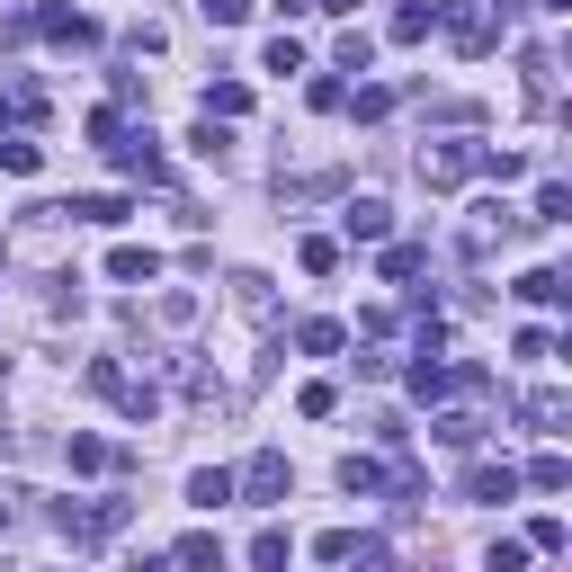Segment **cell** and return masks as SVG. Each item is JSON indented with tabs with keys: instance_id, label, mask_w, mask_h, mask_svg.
Segmentation results:
<instances>
[{
	"instance_id": "cell-22",
	"label": "cell",
	"mask_w": 572,
	"mask_h": 572,
	"mask_svg": "<svg viewBox=\"0 0 572 572\" xmlns=\"http://www.w3.org/2000/svg\"><path fill=\"white\" fill-rule=\"evenodd\" d=\"M63 215H81V224H125V197H81V206H63Z\"/></svg>"
},
{
	"instance_id": "cell-13",
	"label": "cell",
	"mask_w": 572,
	"mask_h": 572,
	"mask_svg": "<svg viewBox=\"0 0 572 572\" xmlns=\"http://www.w3.org/2000/svg\"><path fill=\"white\" fill-rule=\"evenodd\" d=\"M385 224H394L385 197H358V206H349V242H385Z\"/></svg>"
},
{
	"instance_id": "cell-19",
	"label": "cell",
	"mask_w": 572,
	"mask_h": 572,
	"mask_svg": "<svg viewBox=\"0 0 572 572\" xmlns=\"http://www.w3.org/2000/svg\"><path fill=\"white\" fill-rule=\"evenodd\" d=\"M206 117H251V90L242 81H206Z\"/></svg>"
},
{
	"instance_id": "cell-30",
	"label": "cell",
	"mask_w": 572,
	"mask_h": 572,
	"mask_svg": "<svg viewBox=\"0 0 572 572\" xmlns=\"http://www.w3.org/2000/svg\"><path fill=\"white\" fill-rule=\"evenodd\" d=\"M349 563H358V572H394V546H376V537H358V546H349Z\"/></svg>"
},
{
	"instance_id": "cell-4",
	"label": "cell",
	"mask_w": 572,
	"mask_h": 572,
	"mask_svg": "<svg viewBox=\"0 0 572 572\" xmlns=\"http://www.w3.org/2000/svg\"><path fill=\"white\" fill-rule=\"evenodd\" d=\"M286 483H296V474H286V457H277V448H260V457L242 465V483H233V492H251L260 510H268V501H286Z\"/></svg>"
},
{
	"instance_id": "cell-27",
	"label": "cell",
	"mask_w": 572,
	"mask_h": 572,
	"mask_svg": "<svg viewBox=\"0 0 572 572\" xmlns=\"http://www.w3.org/2000/svg\"><path fill=\"white\" fill-rule=\"evenodd\" d=\"M528 554H563V519H554V510L528 519Z\"/></svg>"
},
{
	"instance_id": "cell-9",
	"label": "cell",
	"mask_w": 572,
	"mask_h": 572,
	"mask_svg": "<svg viewBox=\"0 0 572 572\" xmlns=\"http://www.w3.org/2000/svg\"><path fill=\"white\" fill-rule=\"evenodd\" d=\"M429 28H439V0H403L394 10V45H420Z\"/></svg>"
},
{
	"instance_id": "cell-25",
	"label": "cell",
	"mask_w": 572,
	"mask_h": 572,
	"mask_svg": "<svg viewBox=\"0 0 572 572\" xmlns=\"http://www.w3.org/2000/svg\"><path fill=\"white\" fill-rule=\"evenodd\" d=\"M420 268H429L420 242H394V251H385V277H420Z\"/></svg>"
},
{
	"instance_id": "cell-28",
	"label": "cell",
	"mask_w": 572,
	"mask_h": 572,
	"mask_svg": "<svg viewBox=\"0 0 572 572\" xmlns=\"http://www.w3.org/2000/svg\"><path fill=\"white\" fill-rule=\"evenodd\" d=\"M331 63H340V72H367V63H376V45H367V36H358V28H349V36H340V54H331Z\"/></svg>"
},
{
	"instance_id": "cell-21",
	"label": "cell",
	"mask_w": 572,
	"mask_h": 572,
	"mask_svg": "<svg viewBox=\"0 0 572 572\" xmlns=\"http://www.w3.org/2000/svg\"><path fill=\"white\" fill-rule=\"evenodd\" d=\"M519 296H528V305H563V296H572V286H563L554 268H528V277H519Z\"/></svg>"
},
{
	"instance_id": "cell-8",
	"label": "cell",
	"mask_w": 572,
	"mask_h": 572,
	"mask_svg": "<svg viewBox=\"0 0 572 572\" xmlns=\"http://www.w3.org/2000/svg\"><path fill=\"white\" fill-rule=\"evenodd\" d=\"M188 501H197V510H224V501H233V474H224V465H197V474H188Z\"/></svg>"
},
{
	"instance_id": "cell-11",
	"label": "cell",
	"mask_w": 572,
	"mask_h": 572,
	"mask_svg": "<svg viewBox=\"0 0 572 572\" xmlns=\"http://www.w3.org/2000/svg\"><path fill=\"white\" fill-rule=\"evenodd\" d=\"M340 492L376 501V492H385V465H376V457H340Z\"/></svg>"
},
{
	"instance_id": "cell-26",
	"label": "cell",
	"mask_w": 572,
	"mask_h": 572,
	"mask_svg": "<svg viewBox=\"0 0 572 572\" xmlns=\"http://www.w3.org/2000/svg\"><path fill=\"white\" fill-rule=\"evenodd\" d=\"M340 340H349V331H340V322H305V331H296V349H314V358H331V349H340Z\"/></svg>"
},
{
	"instance_id": "cell-12",
	"label": "cell",
	"mask_w": 572,
	"mask_h": 572,
	"mask_svg": "<svg viewBox=\"0 0 572 572\" xmlns=\"http://www.w3.org/2000/svg\"><path fill=\"white\" fill-rule=\"evenodd\" d=\"M170 563H179V572H224V546L197 528V537H179V554H170Z\"/></svg>"
},
{
	"instance_id": "cell-3",
	"label": "cell",
	"mask_w": 572,
	"mask_h": 572,
	"mask_svg": "<svg viewBox=\"0 0 572 572\" xmlns=\"http://www.w3.org/2000/svg\"><path fill=\"white\" fill-rule=\"evenodd\" d=\"M420 179H429V188H465V179H474V143H429V153H420Z\"/></svg>"
},
{
	"instance_id": "cell-23",
	"label": "cell",
	"mask_w": 572,
	"mask_h": 572,
	"mask_svg": "<svg viewBox=\"0 0 572 572\" xmlns=\"http://www.w3.org/2000/svg\"><path fill=\"white\" fill-rule=\"evenodd\" d=\"M260 72H305V45H296V36H268V54H260Z\"/></svg>"
},
{
	"instance_id": "cell-34",
	"label": "cell",
	"mask_w": 572,
	"mask_h": 572,
	"mask_svg": "<svg viewBox=\"0 0 572 572\" xmlns=\"http://www.w3.org/2000/svg\"><path fill=\"white\" fill-rule=\"evenodd\" d=\"M206 19H215V28H242V19H251V0H206Z\"/></svg>"
},
{
	"instance_id": "cell-20",
	"label": "cell",
	"mask_w": 572,
	"mask_h": 572,
	"mask_svg": "<svg viewBox=\"0 0 572 572\" xmlns=\"http://www.w3.org/2000/svg\"><path fill=\"white\" fill-rule=\"evenodd\" d=\"M519 483H537V492H563V483H572V465H563V448H546V457H537V465H528Z\"/></svg>"
},
{
	"instance_id": "cell-16",
	"label": "cell",
	"mask_w": 572,
	"mask_h": 572,
	"mask_svg": "<svg viewBox=\"0 0 572 572\" xmlns=\"http://www.w3.org/2000/svg\"><path fill=\"white\" fill-rule=\"evenodd\" d=\"M429 439H439V448H474L483 420H474V411H439V420H429Z\"/></svg>"
},
{
	"instance_id": "cell-31",
	"label": "cell",
	"mask_w": 572,
	"mask_h": 572,
	"mask_svg": "<svg viewBox=\"0 0 572 572\" xmlns=\"http://www.w3.org/2000/svg\"><path fill=\"white\" fill-rule=\"evenodd\" d=\"M296 260H305V268H314V277H331V268H340V242H322V233H314V242H305V251H296Z\"/></svg>"
},
{
	"instance_id": "cell-35",
	"label": "cell",
	"mask_w": 572,
	"mask_h": 572,
	"mask_svg": "<svg viewBox=\"0 0 572 572\" xmlns=\"http://www.w3.org/2000/svg\"><path fill=\"white\" fill-rule=\"evenodd\" d=\"M125 572H170V563H162V554H134V563H125Z\"/></svg>"
},
{
	"instance_id": "cell-24",
	"label": "cell",
	"mask_w": 572,
	"mask_h": 572,
	"mask_svg": "<svg viewBox=\"0 0 572 572\" xmlns=\"http://www.w3.org/2000/svg\"><path fill=\"white\" fill-rule=\"evenodd\" d=\"M563 215H572V188L546 179V188H537V224H563Z\"/></svg>"
},
{
	"instance_id": "cell-18",
	"label": "cell",
	"mask_w": 572,
	"mask_h": 572,
	"mask_svg": "<svg viewBox=\"0 0 572 572\" xmlns=\"http://www.w3.org/2000/svg\"><path fill=\"white\" fill-rule=\"evenodd\" d=\"M286 554H296V546H286V528H260V537H251V572H286Z\"/></svg>"
},
{
	"instance_id": "cell-17",
	"label": "cell",
	"mask_w": 572,
	"mask_h": 572,
	"mask_svg": "<svg viewBox=\"0 0 572 572\" xmlns=\"http://www.w3.org/2000/svg\"><path fill=\"white\" fill-rule=\"evenodd\" d=\"M0 170H10V179H36V170H45V153H36L28 134H0Z\"/></svg>"
},
{
	"instance_id": "cell-29",
	"label": "cell",
	"mask_w": 572,
	"mask_h": 572,
	"mask_svg": "<svg viewBox=\"0 0 572 572\" xmlns=\"http://www.w3.org/2000/svg\"><path fill=\"white\" fill-rule=\"evenodd\" d=\"M483 572H528V546H519V537H501V546L483 554Z\"/></svg>"
},
{
	"instance_id": "cell-32",
	"label": "cell",
	"mask_w": 572,
	"mask_h": 572,
	"mask_svg": "<svg viewBox=\"0 0 572 572\" xmlns=\"http://www.w3.org/2000/svg\"><path fill=\"white\" fill-rule=\"evenodd\" d=\"M331 403H340L331 385H305V394H296V411H305V420H331Z\"/></svg>"
},
{
	"instance_id": "cell-7",
	"label": "cell",
	"mask_w": 572,
	"mask_h": 572,
	"mask_svg": "<svg viewBox=\"0 0 572 572\" xmlns=\"http://www.w3.org/2000/svg\"><path fill=\"white\" fill-rule=\"evenodd\" d=\"M36 36H54V45H99V28H90L81 10H36Z\"/></svg>"
},
{
	"instance_id": "cell-14",
	"label": "cell",
	"mask_w": 572,
	"mask_h": 572,
	"mask_svg": "<svg viewBox=\"0 0 572 572\" xmlns=\"http://www.w3.org/2000/svg\"><path fill=\"white\" fill-rule=\"evenodd\" d=\"M519 411H528V420H537V429H546V439H554V429H563V420H572V403H563V394H554V385H537V394H528V403H519Z\"/></svg>"
},
{
	"instance_id": "cell-10",
	"label": "cell",
	"mask_w": 572,
	"mask_h": 572,
	"mask_svg": "<svg viewBox=\"0 0 572 572\" xmlns=\"http://www.w3.org/2000/svg\"><path fill=\"white\" fill-rule=\"evenodd\" d=\"M63 465H72V474H108V465H117V448H108V439H90V429H81V439L63 448Z\"/></svg>"
},
{
	"instance_id": "cell-15",
	"label": "cell",
	"mask_w": 572,
	"mask_h": 572,
	"mask_svg": "<svg viewBox=\"0 0 572 572\" xmlns=\"http://www.w3.org/2000/svg\"><path fill=\"white\" fill-rule=\"evenodd\" d=\"M403 385H411V403H439V394H457L439 358H411V376H403Z\"/></svg>"
},
{
	"instance_id": "cell-36",
	"label": "cell",
	"mask_w": 572,
	"mask_h": 572,
	"mask_svg": "<svg viewBox=\"0 0 572 572\" xmlns=\"http://www.w3.org/2000/svg\"><path fill=\"white\" fill-rule=\"evenodd\" d=\"M305 10H314V0H277V19H305Z\"/></svg>"
},
{
	"instance_id": "cell-5",
	"label": "cell",
	"mask_w": 572,
	"mask_h": 572,
	"mask_svg": "<svg viewBox=\"0 0 572 572\" xmlns=\"http://www.w3.org/2000/svg\"><path fill=\"white\" fill-rule=\"evenodd\" d=\"M465 492L474 501H519V465L510 457H483V465H465Z\"/></svg>"
},
{
	"instance_id": "cell-37",
	"label": "cell",
	"mask_w": 572,
	"mask_h": 572,
	"mask_svg": "<svg viewBox=\"0 0 572 572\" xmlns=\"http://www.w3.org/2000/svg\"><path fill=\"white\" fill-rule=\"evenodd\" d=\"M537 10H546V19H563V10H572V0H537Z\"/></svg>"
},
{
	"instance_id": "cell-1",
	"label": "cell",
	"mask_w": 572,
	"mask_h": 572,
	"mask_svg": "<svg viewBox=\"0 0 572 572\" xmlns=\"http://www.w3.org/2000/svg\"><path fill=\"white\" fill-rule=\"evenodd\" d=\"M125 519H134V501H125V492H108V501H63V510H54L63 546H108Z\"/></svg>"
},
{
	"instance_id": "cell-6",
	"label": "cell",
	"mask_w": 572,
	"mask_h": 572,
	"mask_svg": "<svg viewBox=\"0 0 572 572\" xmlns=\"http://www.w3.org/2000/svg\"><path fill=\"white\" fill-rule=\"evenodd\" d=\"M108 277H117V286H153V277H162V251L117 242V251H108Z\"/></svg>"
},
{
	"instance_id": "cell-33",
	"label": "cell",
	"mask_w": 572,
	"mask_h": 572,
	"mask_svg": "<svg viewBox=\"0 0 572 572\" xmlns=\"http://www.w3.org/2000/svg\"><path fill=\"white\" fill-rule=\"evenodd\" d=\"M349 546H358L349 528H322V537H314V554H322V563H349Z\"/></svg>"
},
{
	"instance_id": "cell-2",
	"label": "cell",
	"mask_w": 572,
	"mask_h": 572,
	"mask_svg": "<svg viewBox=\"0 0 572 572\" xmlns=\"http://www.w3.org/2000/svg\"><path fill=\"white\" fill-rule=\"evenodd\" d=\"M90 394H108L125 420H153L162 411V385H143V376H125L117 358H90Z\"/></svg>"
}]
</instances>
